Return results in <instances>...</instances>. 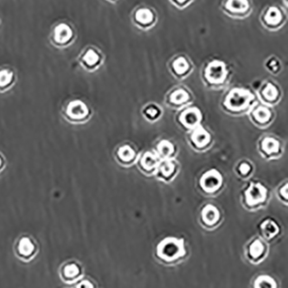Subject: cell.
<instances>
[{
	"label": "cell",
	"mask_w": 288,
	"mask_h": 288,
	"mask_svg": "<svg viewBox=\"0 0 288 288\" xmlns=\"http://www.w3.org/2000/svg\"><path fill=\"white\" fill-rule=\"evenodd\" d=\"M77 37V33L71 23L59 21L51 28L49 42L57 49H67L71 46Z\"/></svg>",
	"instance_id": "1"
},
{
	"label": "cell",
	"mask_w": 288,
	"mask_h": 288,
	"mask_svg": "<svg viewBox=\"0 0 288 288\" xmlns=\"http://www.w3.org/2000/svg\"><path fill=\"white\" fill-rule=\"evenodd\" d=\"M157 254L159 258L166 262H172L185 255L184 241L174 237H168L159 243Z\"/></svg>",
	"instance_id": "2"
},
{
	"label": "cell",
	"mask_w": 288,
	"mask_h": 288,
	"mask_svg": "<svg viewBox=\"0 0 288 288\" xmlns=\"http://www.w3.org/2000/svg\"><path fill=\"white\" fill-rule=\"evenodd\" d=\"M102 62V55L99 49L89 46L85 48L78 56V62L86 71H94Z\"/></svg>",
	"instance_id": "3"
},
{
	"label": "cell",
	"mask_w": 288,
	"mask_h": 288,
	"mask_svg": "<svg viewBox=\"0 0 288 288\" xmlns=\"http://www.w3.org/2000/svg\"><path fill=\"white\" fill-rule=\"evenodd\" d=\"M252 100V95L244 89H233L228 95L225 100V106L230 110H243L249 106L250 100Z\"/></svg>",
	"instance_id": "4"
},
{
	"label": "cell",
	"mask_w": 288,
	"mask_h": 288,
	"mask_svg": "<svg viewBox=\"0 0 288 288\" xmlns=\"http://www.w3.org/2000/svg\"><path fill=\"white\" fill-rule=\"evenodd\" d=\"M223 185V177L220 172L212 169L205 172L201 178L200 185L202 189L207 193H213L218 191Z\"/></svg>",
	"instance_id": "5"
},
{
	"label": "cell",
	"mask_w": 288,
	"mask_h": 288,
	"mask_svg": "<svg viewBox=\"0 0 288 288\" xmlns=\"http://www.w3.org/2000/svg\"><path fill=\"white\" fill-rule=\"evenodd\" d=\"M67 116L73 120H81L86 119L89 114V107L81 100H72L67 104L65 108Z\"/></svg>",
	"instance_id": "6"
},
{
	"label": "cell",
	"mask_w": 288,
	"mask_h": 288,
	"mask_svg": "<svg viewBox=\"0 0 288 288\" xmlns=\"http://www.w3.org/2000/svg\"><path fill=\"white\" fill-rule=\"evenodd\" d=\"M246 203L249 206H256L265 202L267 189L261 184H252L245 192Z\"/></svg>",
	"instance_id": "7"
},
{
	"label": "cell",
	"mask_w": 288,
	"mask_h": 288,
	"mask_svg": "<svg viewBox=\"0 0 288 288\" xmlns=\"http://www.w3.org/2000/svg\"><path fill=\"white\" fill-rule=\"evenodd\" d=\"M16 73L9 66L0 67V92L8 90L16 83Z\"/></svg>",
	"instance_id": "8"
},
{
	"label": "cell",
	"mask_w": 288,
	"mask_h": 288,
	"mask_svg": "<svg viewBox=\"0 0 288 288\" xmlns=\"http://www.w3.org/2000/svg\"><path fill=\"white\" fill-rule=\"evenodd\" d=\"M226 75V68L224 62L215 61L209 64L206 71L208 80L211 82H219L223 81Z\"/></svg>",
	"instance_id": "9"
},
{
	"label": "cell",
	"mask_w": 288,
	"mask_h": 288,
	"mask_svg": "<svg viewBox=\"0 0 288 288\" xmlns=\"http://www.w3.org/2000/svg\"><path fill=\"white\" fill-rule=\"evenodd\" d=\"M201 120L202 114L197 107H191L185 110L180 117L182 124L187 128H194L199 126Z\"/></svg>",
	"instance_id": "10"
},
{
	"label": "cell",
	"mask_w": 288,
	"mask_h": 288,
	"mask_svg": "<svg viewBox=\"0 0 288 288\" xmlns=\"http://www.w3.org/2000/svg\"><path fill=\"white\" fill-rule=\"evenodd\" d=\"M191 139L198 148H203L211 141V135L204 127L198 126L191 135Z\"/></svg>",
	"instance_id": "11"
},
{
	"label": "cell",
	"mask_w": 288,
	"mask_h": 288,
	"mask_svg": "<svg viewBox=\"0 0 288 288\" xmlns=\"http://www.w3.org/2000/svg\"><path fill=\"white\" fill-rule=\"evenodd\" d=\"M202 219L207 225H214L220 219V212L212 204H208L202 211Z\"/></svg>",
	"instance_id": "12"
},
{
	"label": "cell",
	"mask_w": 288,
	"mask_h": 288,
	"mask_svg": "<svg viewBox=\"0 0 288 288\" xmlns=\"http://www.w3.org/2000/svg\"><path fill=\"white\" fill-rule=\"evenodd\" d=\"M158 165H159V159L152 152H146L145 155L143 156L142 159H141V165L146 171H151L152 169L157 167Z\"/></svg>",
	"instance_id": "13"
},
{
	"label": "cell",
	"mask_w": 288,
	"mask_h": 288,
	"mask_svg": "<svg viewBox=\"0 0 288 288\" xmlns=\"http://www.w3.org/2000/svg\"><path fill=\"white\" fill-rule=\"evenodd\" d=\"M282 12L277 7H270L268 11L266 12V22L269 23V24H272V25L277 24V23H280L282 21Z\"/></svg>",
	"instance_id": "14"
},
{
	"label": "cell",
	"mask_w": 288,
	"mask_h": 288,
	"mask_svg": "<svg viewBox=\"0 0 288 288\" xmlns=\"http://www.w3.org/2000/svg\"><path fill=\"white\" fill-rule=\"evenodd\" d=\"M227 8L233 12H243L249 8L248 0H228Z\"/></svg>",
	"instance_id": "15"
},
{
	"label": "cell",
	"mask_w": 288,
	"mask_h": 288,
	"mask_svg": "<svg viewBox=\"0 0 288 288\" xmlns=\"http://www.w3.org/2000/svg\"><path fill=\"white\" fill-rule=\"evenodd\" d=\"M135 18L139 23L142 24H149L153 21L154 14L148 8H142L137 11Z\"/></svg>",
	"instance_id": "16"
},
{
	"label": "cell",
	"mask_w": 288,
	"mask_h": 288,
	"mask_svg": "<svg viewBox=\"0 0 288 288\" xmlns=\"http://www.w3.org/2000/svg\"><path fill=\"white\" fill-rule=\"evenodd\" d=\"M262 230L267 238H273L279 233L278 225L274 221H265L262 224Z\"/></svg>",
	"instance_id": "17"
},
{
	"label": "cell",
	"mask_w": 288,
	"mask_h": 288,
	"mask_svg": "<svg viewBox=\"0 0 288 288\" xmlns=\"http://www.w3.org/2000/svg\"><path fill=\"white\" fill-rule=\"evenodd\" d=\"M263 149L268 154L276 153V152H278L280 149V143L278 140H276L274 138L267 137L263 141Z\"/></svg>",
	"instance_id": "18"
},
{
	"label": "cell",
	"mask_w": 288,
	"mask_h": 288,
	"mask_svg": "<svg viewBox=\"0 0 288 288\" xmlns=\"http://www.w3.org/2000/svg\"><path fill=\"white\" fill-rule=\"evenodd\" d=\"M254 116L260 123L265 124L271 119V112L264 107H259L254 112Z\"/></svg>",
	"instance_id": "19"
},
{
	"label": "cell",
	"mask_w": 288,
	"mask_h": 288,
	"mask_svg": "<svg viewBox=\"0 0 288 288\" xmlns=\"http://www.w3.org/2000/svg\"><path fill=\"white\" fill-rule=\"evenodd\" d=\"M34 249H35L34 244L27 237H24L21 240L18 244V250H19L20 254L24 256H30L34 251Z\"/></svg>",
	"instance_id": "20"
},
{
	"label": "cell",
	"mask_w": 288,
	"mask_h": 288,
	"mask_svg": "<svg viewBox=\"0 0 288 288\" xmlns=\"http://www.w3.org/2000/svg\"><path fill=\"white\" fill-rule=\"evenodd\" d=\"M173 68L176 73L178 75H184L185 73L188 71L189 62L184 56H180L176 59L173 62Z\"/></svg>",
	"instance_id": "21"
},
{
	"label": "cell",
	"mask_w": 288,
	"mask_h": 288,
	"mask_svg": "<svg viewBox=\"0 0 288 288\" xmlns=\"http://www.w3.org/2000/svg\"><path fill=\"white\" fill-rule=\"evenodd\" d=\"M118 155L120 159L124 162H129L133 160L135 157V152L133 151V148L129 146H124L120 147L118 152Z\"/></svg>",
	"instance_id": "22"
},
{
	"label": "cell",
	"mask_w": 288,
	"mask_h": 288,
	"mask_svg": "<svg viewBox=\"0 0 288 288\" xmlns=\"http://www.w3.org/2000/svg\"><path fill=\"white\" fill-rule=\"evenodd\" d=\"M256 288H277L275 280L268 276H259L255 283Z\"/></svg>",
	"instance_id": "23"
},
{
	"label": "cell",
	"mask_w": 288,
	"mask_h": 288,
	"mask_svg": "<svg viewBox=\"0 0 288 288\" xmlns=\"http://www.w3.org/2000/svg\"><path fill=\"white\" fill-rule=\"evenodd\" d=\"M264 250H265V247L263 245V243L260 240H256L250 246V256H252L253 258L257 259L263 256Z\"/></svg>",
	"instance_id": "24"
},
{
	"label": "cell",
	"mask_w": 288,
	"mask_h": 288,
	"mask_svg": "<svg viewBox=\"0 0 288 288\" xmlns=\"http://www.w3.org/2000/svg\"><path fill=\"white\" fill-rule=\"evenodd\" d=\"M189 100V94L184 89L174 91L171 95V101L174 104H183Z\"/></svg>",
	"instance_id": "25"
},
{
	"label": "cell",
	"mask_w": 288,
	"mask_h": 288,
	"mask_svg": "<svg viewBox=\"0 0 288 288\" xmlns=\"http://www.w3.org/2000/svg\"><path fill=\"white\" fill-rule=\"evenodd\" d=\"M158 151H159L160 155L165 157V158H168L169 156L172 155V153L174 152V146L172 143L169 142L167 140H163L159 143Z\"/></svg>",
	"instance_id": "26"
},
{
	"label": "cell",
	"mask_w": 288,
	"mask_h": 288,
	"mask_svg": "<svg viewBox=\"0 0 288 288\" xmlns=\"http://www.w3.org/2000/svg\"><path fill=\"white\" fill-rule=\"evenodd\" d=\"M278 89L272 83H269V84L267 85L265 89L263 90L264 97H265L266 100H269V101L276 100L278 97Z\"/></svg>",
	"instance_id": "27"
},
{
	"label": "cell",
	"mask_w": 288,
	"mask_h": 288,
	"mask_svg": "<svg viewBox=\"0 0 288 288\" xmlns=\"http://www.w3.org/2000/svg\"><path fill=\"white\" fill-rule=\"evenodd\" d=\"M160 171L165 178H169L175 171V165L171 160H165L160 165Z\"/></svg>",
	"instance_id": "28"
},
{
	"label": "cell",
	"mask_w": 288,
	"mask_h": 288,
	"mask_svg": "<svg viewBox=\"0 0 288 288\" xmlns=\"http://www.w3.org/2000/svg\"><path fill=\"white\" fill-rule=\"evenodd\" d=\"M79 274V269L75 264L66 266L64 269V276L68 278L75 277Z\"/></svg>",
	"instance_id": "29"
},
{
	"label": "cell",
	"mask_w": 288,
	"mask_h": 288,
	"mask_svg": "<svg viewBox=\"0 0 288 288\" xmlns=\"http://www.w3.org/2000/svg\"><path fill=\"white\" fill-rule=\"evenodd\" d=\"M159 111L157 107H154V106H152V107H148L146 109V114L152 118V119H154L156 117L159 115Z\"/></svg>",
	"instance_id": "30"
},
{
	"label": "cell",
	"mask_w": 288,
	"mask_h": 288,
	"mask_svg": "<svg viewBox=\"0 0 288 288\" xmlns=\"http://www.w3.org/2000/svg\"><path fill=\"white\" fill-rule=\"evenodd\" d=\"M239 171L243 175H246L251 171V166L248 163H243L240 165Z\"/></svg>",
	"instance_id": "31"
},
{
	"label": "cell",
	"mask_w": 288,
	"mask_h": 288,
	"mask_svg": "<svg viewBox=\"0 0 288 288\" xmlns=\"http://www.w3.org/2000/svg\"><path fill=\"white\" fill-rule=\"evenodd\" d=\"M78 287H79V288H82V287H85V288H93V285H92V283H90L88 281H83V282L79 284Z\"/></svg>",
	"instance_id": "32"
},
{
	"label": "cell",
	"mask_w": 288,
	"mask_h": 288,
	"mask_svg": "<svg viewBox=\"0 0 288 288\" xmlns=\"http://www.w3.org/2000/svg\"><path fill=\"white\" fill-rule=\"evenodd\" d=\"M281 194L282 195L283 198H285L286 199H288V185L284 186L283 188L281 190Z\"/></svg>",
	"instance_id": "33"
},
{
	"label": "cell",
	"mask_w": 288,
	"mask_h": 288,
	"mask_svg": "<svg viewBox=\"0 0 288 288\" xmlns=\"http://www.w3.org/2000/svg\"><path fill=\"white\" fill-rule=\"evenodd\" d=\"M176 1H177V2H178V3H185L186 1H188V0H176Z\"/></svg>",
	"instance_id": "34"
},
{
	"label": "cell",
	"mask_w": 288,
	"mask_h": 288,
	"mask_svg": "<svg viewBox=\"0 0 288 288\" xmlns=\"http://www.w3.org/2000/svg\"><path fill=\"white\" fill-rule=\"evenodd\" d=\"M1 163H2V160H1V159H0V165H1Z\"/></svg>",
	"instance_id": "35"
},
{
	"label": "cell",
	"mask_w": 288,
	"mask_h": 288,
	"mask_svg": "<svg viewBox=\"0 0 288 288\" xmlns=\"http://www.w3.org/2000/svg\"><path fill=\"white\" fill-rule=\"evenodd\" d=\"M0 23H1V22H0Z\"/></svg>",
	"instance_id": "36"
}]
</instances>
